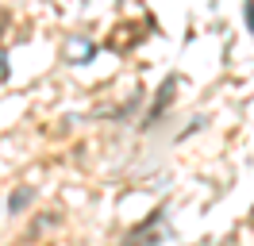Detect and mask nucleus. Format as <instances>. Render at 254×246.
I'll return each mask as SVG.
<instances>
[{"label": "nucleus", "mask_w": 254, "mask_h": 246, "mask_svg": "<svg viewBox=\"0 0 254 246\" xmlns=\"http://www.w3.org/2000/svg\"><path fill=\"white\" fill-rule=\"evenodd\" d=\"M31 196H35V192L27 188V184H23V188H16V192H12V200H8V215H19L27 204H31Z\"/></svg>", "instance_id": "nucleus-1"}]
</instances>
